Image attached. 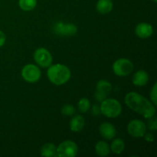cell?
<instances>
[{"label": "cell", "instance_id": "cell-23", "mask_svg": "<svg viewBox=\"0 0 157 157\" xmlns=\"http://www.w3.org/2000/svg\"><path fill=\"white\" fill-rule=\"evenodd\" d=\"M150 121H148V128L150 130L152 131H155L157 129V119L156 117H152L150 118Z\"/></svg>", "mask_w": 157, "mask_h": 157}, {"label": "cell", "instance_id": "cell-2", "mask_svg": "<svg viewBox=\"0 0 157 157\" xmlns=\"http://www.w3.org/2000/svg\"><path fill=\"white\" fill-rule=\"evenodd\" d=\"M48 78L52 84L55 85H63L69 81L71 78V71L67 66L61 64L50 65L47 71Z\"/></svg>", "mask_w": 157, "mask_h": 157}, {"label": "cell", "instance_id": "cell-25", "mask_svg": "<svg viewBox=\"0 0 157 157\" xmlns=\"http://www.w3.org/2000/svg\"><path fill=\"white\" fill-rule=\"evenodd\" d=\"M101 109H100V107H98V105H94L92 108V114L94 116H99L100 113H101Z\"/></svg>", "mask_w": 157, "mask_h": 157}, {"label": "cell", "instance_id": "cell-19", "mask_svg": "<svg viewBox=\"0 0 157 157\" xmlns=\"http://www.w3.org/2000/svg\"><path fill=\"white\" fill-rule=\"evenodd\" d=\"M18 5L20 9L23 11L29 12L33 10L36 7L37 0H18Z\"/></svg>", "mask_w": 157, "mask_h": 157}, {"label": "cell", "instance_id": "cell-17", "mask_svg": "<svg viewBox=\"0 0 157 157\" xmlns=\"http://www.w3.org/2000/svg\"><path fill=\"white\" fill-rule=\"evenodd\" d=\"M41 154L43 156L53 157L56 156V147L53 144H45L41 150Z\"/></svg>", "mask_w": 157, "mask_h": 157}, {"label": "cell", "instance_id": "cell-6", "mask_svg": "<svg viewBox=\"0 0 157 157\" xmlns=\"http://www.w3.org/2000/svg\"><path fill=\"white\" fill-rule=\"evenodd\" d=\"M41 71L39 67L32 64H26L21 70V77L29 83H35L41 78Z\"/></svg>", "mask_w": 157, "mask_h": 157}, {"label": "cell", "instance_id": "cell-21", "mask_svg": "<svg viewBox=\"0 0 157 157\" xmlns=\"http://www.w3.org/2000/svg\"><path fill=\"white\" fill-rule=\"evenodd\" d=\"M61 113L66 116H73L75 113V108L71 104H66L61 109Z\"/></svg>", "mask_w": 157, "mask_h": 157}, {"label": "cell", "instance_id": "cell-20", "mask_svg": "<svg viewBox=\"0 0 157 157\" xmlns=\"http://www.w3.org/2000/svg\"><path fill=\"white\" fill-rule=\"evenodd\" d=\"M78 110H80V112L81 113H86L89 110L90 107V101L87 98H81V100L79 101L78 102Z\"/></svg>", "mask_w": 157, "mask_h": 157}, {"label": "cell", "instance_id": "cell-12", "mask_svg": "<svg viewBox=\"0 0 157 157\" xmlns=\"http://www.w3.org/2000/svg\"><path fill=\"white\" fill-rule=\"evenodd\" d=\"M100 133L106 140H112L116 136L117 130L114 126L110 123H104L100 127Z\"/></svg>", "mask_w": 157, "mask_h": 157}, {"label": "cell", "instance_id": "cell-15", "mask_svg": "<svg viewBox=\"0 0 157 157\" xmlns=\"http://www.w3.org/2000/svg\"><path fill=\"white\" fill-rule=\"evenodd\" d=\"M113 9V2L111 0H98L97 10L101 14H107Z\"/></svg>", "mask_w": 157, "mask_h": 157}, {"label": "cell", "instance_id": "cell-10", "mask_svg": "<svg viewBox=\"0 0 157 157\" xmlns=\"http://www.w3.org/2000/svg\"><path fill=\"white\" fill-rule=\"evenodd\" d=\"M135 33L139 38H147L153 35V26L149 23L141 22L138 24L135 28Z\"/></svg>", "mask_w": 157, "mask_h": 157}, {"label": "cell", "instance_id": "cell-5", "mask_svg": "<svg viewBox=\"0 0 157 157\" xmlns=\"http://www.w3.org/2000/svg\"><path fill=\"white\" fill-rule=\"evenodd\" d=\"M78 147L75 142L66 140L61 143L56 148V156L74 157L78 154Z\"/></svg>", "mask_w": 157, "mask_h": 157}, {"label": "cell", "instance_id": "cell-1", "mask_svg": "<svg viewBox=\"0 0 157 157\" xmlns=\"http://www.w3.org/2000/svg\"><path fill=\"white\" fill-rule=\"evenodd\" d=\"M124 101L129 108L147 119L154 117L156 113V107L154 104L143 95L136 92H130L127 94Z\"/></svg>", "mask_w": 157, "mask_h": 157}, {"label": "cell", "instance_id": "cell-24", "mask_svg": "<svg viewBox=\"0 0 157 157\" xmlns=\"http://www.w3.org/2000/svg\"><path fill=\"white\" fill-rule=\"evenodd\" d=\"M144 139H145L146 141H147V142L149 143H151V142H153V140H154V136H153V135L151 133H146L145 134H144Z\"/></svg>", "mask_w": 157, "mask_h": 157}, {"label": "cell", "instance_id": "cell-16", "mask_svg": "<svg viewBox=\"0 0 157 157\" xmlns=\"http://www.w3.org/2000/svg\"><path fill=\"white\" fill-rule=\"evenodd\" d=\"M95 151L100 156H107L110 153V147L104 141H99L95 146Z\"/></svg>", "mask_w": 157, "mask_h": 157}, {"label": "cell", "instance_id": "cell-18", "mask_svg": "<svg viewBox=\"0 0 157 157\" xmlns=\"http://www.w3.org/2000/svg\"><path fill=\"white\" fill-rule=\"evenodd\" d=\"M124 148H125V144H124V140L120 138L115 139L110 146L111 151L115 154H121L124 151Z\"/></svg>", "mask_w": 157, "mask_h": 157}, {"label": "cell", "instance_id": "cell-27", "mask_svg": "<svg viewBox=\"0 0 157 157\" xmlns=\"http://www.w3.org/2000/svg\"><path fill=\"white\" fill-rule=\"evenodd\" d=\"M153 2H155V3L157 2V0H153Z\"/></svg>", "mask_w": 157, "mask_h": 157}, {"label": "cell", "instance_id": "cell-26", "mask_svg": "<svg viewBox=\"0 0 157 157\" xmlns=\"http://www.w3.org/2000/svg\"><path fill=\"white\" fill-rule=\"evenodd\" d=\"M6 35L4 34V32L0 31V48L2 47L3 45L6 43Z\"/></svg>", "mask_w": 157, "mask_h": 157}, {"label": "cell", "instance_id": "cell-9", "mask_svg": "<svg viewBox=\"0 0 157 157\" xmlns=\"http://www.w3.org/2000/svg\"><path fill=\"white\" fill-rule=\"evenodd\" d=\"M112 85L109 81L106 80H101L97 84L94 98L98 102H102L107 98V94L110 93Z\"/></svg>", "mask_w": 157, "mask_h": 157}, {"label": "cell", "instance_id": "cell-14", "mask_svg": "<svg viewBox=\"0 0 157 157\" xmlns=\"http://www.w3.org/2000/svg\"><path fill=\"white\" fill-rule=\"evenodd\" d=\"M85 125L84 118L81 115H76L70 121V129L73 132H79Z\"/></svg>", "mask_w": 157, "mask_h": 157}, {"label": "cell", "instance_id": "cell-11", "mask_svg": "<svg viewBox=\"0 0 157 157\" xmlns=\"http://www.w3.org/2000/svg\"><path fill=\"white\" fill-rule=\"evenodd\" d=\"M55 30L57 34H61V35H73L76 33L77 27L73 24H63L61 21L55 25Z\"/></svg>", "mask_w": 157, "mask_h": 157}, {"label": "cell", "instance_id": "cell-22", "mask_svg": "<svg viewBox=\"0 0 157 157\" xmlns=\"http://www.w3.org/2000/svg\"><path fill=\"white\" fill-rule=\"evenodd\" d=\"M157 85L156 83H155L154 85H153V88H152L151 91H150V98H151V101L153 102V104L155 106L157 104Z\"/></svg>", "mask_w": 157, "mask_h": 157}, {"label": "cell", "instance_id": "cell-4", "mask_svg": "<svg viewBox=\"0 0 157 157\" xmlns=\"http://www.w3.org/2000/svg\"><path fill=\"white\" fill-rule=\"evenodd\" d=\"M113 71L119 77H126L133 71V64L130 60L127 58H120L113 64Z\"/></svg>", "mask_w": 157, "mask_h": 157}, {"label": "cell", "instance_id": "cell-8", "mask_svg": "<svg viewBox=\"0 0 157 157\" xmlns=\"http://www.w3.org/2000/svg\"><path fill=\"white\" fill-rule=\"evenodd\" d=\"M128 133L135 138L143 137L147 132V126L145 123L140 120H133L127 126Z\"/></svg>", "mask_w": 157, "mask_h": 157}, {"label": "cell", "instance_id": "cell-3", "mask_svg": "<svg viewBox=\"0 0 157 157\" xmlns=\"http://www.w3.org/2000/svg\"><path fill=\"white\" fill-rule=\"evenodd\" d=\"M100 109L102 114L109 118L117 117L122 113V106L121 103L113 98H106L101 102Z\"/></svg>", "mask_w": 157, "mask_h": 157}, {"label": "cell", "instance_id": "cell-7", "mask_svg": "<svg viewBox=\"0 0 157 157\" xmlns=\"http://www.w3.org/2000/svg\"><path fill=\"white\" fill-rule=\"evenodd\" d=\"M35 61L41 67H48L52 64V56L48 50L44 48L37 49L34 53Z\"/></svg>", "mask_w": 157, "mask_h": 157}, {"label": "cell", "instance_id": "cell-13", "mask_svg": "<svg viewBox=\"0 0 157 157\" xmlns=\"http://www.w3.org/2000/svg\"><path fill=\"white\" fill-rule=\"evenodd\" d=\"M132 81L134 85L138 87H142L145 86L149 81V75L145 71H138L133 75Z\"/></svg>", "mask_w": 157, "mask_h": 157}]
</instances>
